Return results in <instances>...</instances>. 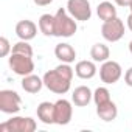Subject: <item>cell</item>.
<instances>
[{"label": "cell", "instance_id": "cell-2", "mask_svg": "<svg viewBox=\"0 0 132 132\" xmlns=\"http://www.w3.org/2000/svg\"><path fill=\"white\" fill-rule=\"evenodd\" d=\"M78 30L76 20L69 14L67 8H59L54 14V36L56 37H72Z\"/></svg>", "mask_w": 132, "mask_h": 132}, {"label": "cell", "instance_id": "cell-25", "mask_svg": "<svg viewBox=\"0 0 132 132\" xmlns=\"http://www.w3.org/2000/svg\"><path fill=\"white\" fill-rule=\"evenodd\" d=\"M113 2H115L118 6H129L132 0H113Z\"/></svg>", "mask_w": 132, "mask_h": 132}, {"label": "cell", "instance_id": "cell-1", "mask_svg": "<svg viewBox=\"0 0 132 132\" xmlns=\"http://www.w3.org/2000/svg\"><path fill=\"white\" fill-rule=\"evenodd\" d=\"M73 75H75V69L70 67V64L62 62L57 67H54L53 70H48L44 75L42 78L44 86L56 95H64L70 90Z\"/></svg>", "mask_w": 132, "mask_h": 132}, {"label": "cell", "instance_id": "cell-5", "mask_svg": "<svg viewBox=\"0 0 132 132\" xmlns=\"http://www.w3.org/2000/svg\"><path fill=\"white\" fill-rule=\"evenodd\" d=\"M20 106H22V98L17 92L10 89L0 90V110L3 113L14 115L20 110Z\"/></svg>", "mask_w": 132, "mask_h": 132}, {"label": "cell", "instance_id": "cell-15", "mask_svg": "<svg viewBox=\"0 0 132 132\" xmlns=\"http://www.w3.org/2000/svg\"><path fill=\"white\" fill-rule=\"evenodd\" d=\"M96 115L103 120V121H113L115 118H117V115H118V107H117V104L110 100V101H107V103H104V104H101V106H96Z\"/></svg>", "mask_w": 132, "mask_h": 132}, {"label": "cell", "instance_id": "cell-22", "mask_svg": "<svg viewBox=\"0 0 132 132\" xmlns=\"http://www.w3.org/2000/svg\"><path fill=\"white\" fill-rule=\"evenodd\" d=\"M11 50H13V47H11L10 40H8L5 36H2V37H0V56H2V57H6V56L11 53Z\"/></svg>", "mask_w": 132, "mask_h": 132}, {"label": "cell", "instance_id": "cell-7", "mask_svg": "<svg viewBox=\"0 0 132 132\" xmlns=\"http://www.w3.org/2000/svg\"><path fill=\"white\" fill-rule=\"evenodd\" d=\"M123 76V69L117 61L107 59L100 67V78L104 84H115Z\"/></svg>", "mask_w": 132, "mask_h": 132}, {"label": "cell", "instance_id": "cell-18", "mask_svg": "<svg viewBox=\"0 0 132 132\" xmlns=\"http://www.w3.org/2000/svg\"><path fill=\"white\" fill-rule=\"evenodd\" d=\"M90 57H92V61L103 64V62H106L110 57V50H109V47L106 44L98 42V44L92 45V48H90Z\"/></svg>", "mask_w": 132, "mask_h": 132}, {"label": "cell", "instance_id": "cell-8", "mask_svg": "<svg viewBox=\"0 0 132 132\" xmlns=\"http://www.w3.org/2000/svg\"><path fill=\"white\" fill-rule=\"evenodd\" d=\"M101 34L107 42H118L124 36V22L120 17H115L112 20L103 22Z\"/></svg>", "mask_w": 132, "mask_h": 132}, {"label": "cell", "instance_id": "cell-14", "mask_svg": "<svg viewBox=\"0 0 132 132\" xmlns=\"http://www.w3.org/2000/svg\"><path fill=\"white\" fill-rule=\"evenodd\" d=\"M36 113L44 124H54V103L50 101L40 103L36 109Z\"/></svg>", "mask_w": 132, "mask_h": 132}, {"label": "cell", "instance_id": "cell-12", "mask_svg": "<svg viewBox=\"0 0 132 132\" xmlns=\"http://www.w3.org/2000/svg\"><path fill=\"white\" fill-rule=\"evenodd\" d=\"M96 72L98 69L95 65V61H79L75 65V75L81 79H92Z\"/></svg>", "mask_w": 132, "mask_h": 132}, {"label": "cell", "instance_id": "cell-27", "mask_svg": "<svg viewBox=\"0 0 132 132\" xmlns=\"http://www.w3.org/2000/svg\"><path fill=\"white\" fill-rule=\"evenodd\" d=\"M129 51H130V54H132V40L129 42Z\"/></svg>", "mask_w": 132, "mask_h": 132}, {"label": "cell", "instance_id": "cell-3", "mask_svg": "<svg viewBox=\"0 0 132 132\" xmlns=\"http://www.w3.org/2000/svg\"><path fill=\"white\" fill-rule=\"evenodd\" d=\"M36 127L37 123L31 117H13L0 124L2 132H34Z\"/></svg>", "mask_w": 132, "mask_h": 132}, {"label": "cell", "instance_id": "cell-28", "mask_svg": "<svg viewBox=\"0 0 132 132\" xmlns=\"http://www.w3.org/2000/svg\"><path fill=\"white\" fill-rule=\"evenodd\" d=\"M127 8H129V10H130V14H132V2H130V5H129V6H127Z\"/></svg>", "mask_w": 132, "mask_h": 132}, {"label": "cell", "instance_id": "cell-4", "mask_svg": "<svg viewBox=\"0 0 132 132\" xmlns=\"http://www.w3.org/2000/svg\"><path fill=\"white\" fill-rule=\"evenodd\" d=\"M8 65L16 75H19L22 78L27 75H31L34 72L33 56H27V54H20V53H11V56L8 59Z\"/></svg>", "mask_w": 132, "mask_h": 132}, {"label": "cell", "instance_id": "cell-6", "mask_svg": "<svg viewBox=\"0 0 132 132\" xmlns=\"http://www.w3.org/2000/svg\"><path fill=\"white\" fill-rule=\"evenodd\" d=\"M69 14L79 22H87L92 17V8L89 0H67Z\"/></svg>", "mask_w": 132, "mask_h": 132}, {"label": "cell", "instance_id": "cell-10", "mask_svg": "<svg viewBox=\"0 0 132 132\" xmlns=\"http://www.w3.org/2000/svg\"><path fill=\"white\" fill-rule=\"evenodd\" d=\"M37 27L39 25H36L33 20H28V19L20 20L16 25V34L20 40H31L37 34Z\"/></svg>", "mask_w": 132, "mask_h": 132}, {"label": "cell", "instance_id": "cell-9", "mask_svg": "<svg viewBox=\"0 0 132 132\" xmlns=\"http://www.w3.org/2000/svg\"><path fill=\"white\" fill-rule=\"evenodd\" d=\"M73 117V106L69 100H57L54 103V124L65 126L72 121Z\"/></svg>", "mask_w": 132, "mask_h": 132}, {"label": "cell", "instance_id": "cell-17", "mask_svg": "<svg viewBox=\"0 0 132 132\" xmlns=\"http://www.w3.org/2000/svg\"><path fill=\"white\" fill-rule=\"evenodd\" d=\"M96 14L103 22H107V20H112V19L118 17L117 16V8L112 2H101L96 6Z\"/></svg>", "mask_w": 132, "mask_h": 132}, {"label": "cell", "instance_id": "cell-13", "mask_svg": "<svg viewBox=\"0 0 132 132\" xmlns=\"http://www.w3.org/2000/svg\"><path fill=\"white\" fill-rule=\"evenodd\" d=\"M92 100H93V93H92V90L87 86H79L72 93V103L75 106H78V107L87 106Z\"/></svg>", "mask_w": 132, "mask_h": 132}, {"label": "cell", "instance_id": "cell-21", "mask_svg": "<svg viewBox=\"0 0 132 132\" xmlns=\"http://www.w3.org/2000/svg\"><path fill=\"white\" fill-rule=\"evenodd\" d=\"M11 53H20V54H27V56H33V48L28 44V40H19L17 44L13 45Z\"/></svg>", "mask_w": 132, "mask_h": 132}, {"label": "cell", "instance_id": "cell-24", "mask_svg": "<svg viewBox=\"0 0 132 132\" xmlns=\"http://www.w3.org/2000/svg\"><path fill=\"white\" fill-rule=\"evenodd\" d=\"M33 2H34L37 6H47V5L53 3V0H33Z\"/></svg>", "mask_w": 132, "mask_h": 132}, {"label": "cell", "instance_id": "cell-16", "mask_svg": "<svg viewBox=\"0 0 132 132\" xmlns=\"http://www.w3.org/2000/svg\"><path fill=\"white\" fill-rule=\"evenodd\" d=\"M42 87H44V79L39 78L37 75L31 73L22 78V89L28 93H39Z\"/></svg>", "mask_w": 132, "mask_h": 132}, {"label": "cell", "instance_id": "cell-19", "mask_svg": "<svg viewBox=\"0 0 132 132\" xmlns=\"http://www.w3.org/2000/svg\"><path fill=\"white\" fill-rule=\"evenodd\" d=\"M39 31L44 36H54V16L53 14H42L39 17Z\"/></svg>", "mask_w": 132, "mask_h": 132}, {"label": "cell", "instance_id": "cell-20", "mask_svg": "<svg viewBox=\"0 0 132 132\" xmlns=\"http://www.w3.org/2000/svg\"><path fill=\"white\" fill-rule=\"evenodd\" d=\"M110 101V92L107 90V87H98L93 92V103L95 106H101L104 103Z\"/></svg>", "mask_w": 132, "mask_h": 132}, {"label": "cell", "instance_id": "cell-11", "mask_svg": "<svg viewBox=\"0 0 132 132\" xmlns=\"http://www.w3.org/2000/svg\"><path fill=\"white\" fill-rule=\"evenodd\" d=\"M54 56L61 61V62H65V64H72L75 62L76 59V50L70 45V44H57L54 47Z\"/></svg>", "mask_w": 132, "mask_h": 132}, {"label": "cell", "instance_id": "cell-23", "mask_svg": "<svg viewBox=\"0 0 132 132\" xmlns=\"http://www.w3.org/2000/svg\"><path fill=\"white\" fill-rule=\"evenodd\" d=\"M124 82H126L129 87H132V67H129V69L126 70V73H124Z\"/></svg>", "mask_w": 132, "mask_h": 132}, {"label": "cell", "instance_id": "cell-26", "mask_svg": "<svg viewBox=\"0 0 132 132\" xmlns=\"http://www.w3.org/2000/svg\"><path fill=\"white\" fill-rule=\"evenodd\" d=\"M126 23H127V28L132 31V14H129V16H127V20H126Z\"/></svg>", "mask_w": 132, "mask_h": 132}]
</instances>
